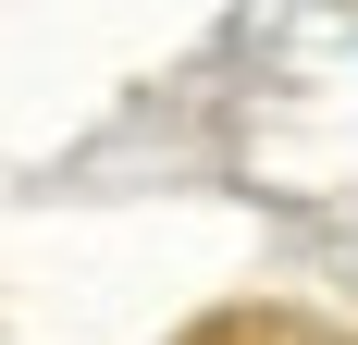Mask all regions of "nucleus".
I'll return each mask as SVG.
<instances>
[{"instance_id":"1","label":"nucleus","mask_w":358,"mask_h":345,"mask_svg":"<svg viewBox=\"0 0 358 345\" xmlns=\"http://www.w3.org/2000/svg\"><path fill=\"white\" fill-rule=\"evenodd\" d=\"M198 345H334L322 321H285V309H235V321H210Z\"/></svg>"}]
</instances>
